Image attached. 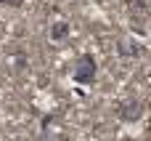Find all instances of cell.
Masks as SVG:
<instances>
[{
    "mask_svg": "<svg viewBox=\"0 0 151 141\" xmlns=\"http://www.w3.org/2000/svg\"><path fill=\"white\" fill-rule=\"evenodd\" d=\"M141 112H143V104H141L138 99H133V101H127V104L122 107V117H125L127 123H135V120L141 117Z\"/></svg>",
    "mask_w": 151,
    "mask_h": 141,
    "instance_id": "3957f363",
    "label": "cell"
},
{
    "mask_svg": "<svg viewBox=\"0 0 151 141\" xmlns=\"http://www.w3.org/2000/svg\"><path fill=\"white\" fill-rule=\"evenodd\" d=\"M117 53L122 59H138L141 56V45L133 40V37H119L117 40Z\"/></svg>",
    "mask_w": 151,
    "mask_h": 141,
    "instance_id": "7a4b0ae2",
    "label": "cell"
},
{
    "mask_svg": "<svg viewBox=\"0 0 151 141\" xmlns=\"http://www.w3.org/2000/svg\"><path fill=\"white\" fill-rule=\"evenodd\" d=\"M3 3H8V0H0V5H3Z\"/></svg>",
    "mask_w": 151,
    "mask_h": 141,
    "instance_id": "5b68a950",
    "label": "cell"
},
{
    "mask_svg": "<svg viewBox=\"0 0 151 141\" xmlns=\"http://www.w3.org/2000/svg\"><path fill=\"white\" fill-rule=\"evenodd\" d=\"M96 77H98V64H96L93 53L80 56L77 64H74V83H80V85H93Z\"/></svg>",
    "mask_w": 151,
    "mask_h": 141,
    "instance_id": "6da1fadb",
    "label": "cell"
},
{
    "mask_svg": "<svg viewBox=\"0 0 151 141\" xmlns=\"http://www.w3.org/2000/svg\"><path fill=\"white\" fill-rule=\"evenodd\" d=\"M69 32H72V29H69L66 21H56V24L50 27V40H53V43H64V40L69 37Z\"/></svg>",
    "mask_w": 151,
    "mask_h": 141,
    "instance_id": "277c9868",
    "label": "cell"
}]
</instances>
